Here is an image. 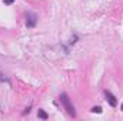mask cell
<instances>
[{
    "mask_svg": "<svg viewBox=\"0 0 123 121\" xmlns=\"http://www.w3.org/2000/svg\"><path fill=\"white\" fill-rule=\"evenodd\" d=\"M60 101H62V105L64 107V110L69 113V116L76 117V110H74L73 104L70 103V98H69V95H67L66 93H62L60 94Z\"/></svg>",
    "mask_w": 123,
    "mask_h": 121,
    "instance_id": "cell-1",
    "label": "cell"
},
{
    "mask_svg": "<svg viewBox=\"0 0 123 121\" xmlns=\"http://www.w3.org/2000/svg\"><path fill=\"white\" fill-rule=\"evenodd\" d=\"M37 23V16L33 13V11H27L26 13V26L29 29H33Z\"/></svg>",
    "mask_w": 123,
    "mask_h": 121,
    "instance_id": "cell-2",
    "label": "cell"
},
{
    "mask_svg": "<svg viewBox=\"0 0 123 121\" xmlns=\"http://www.w3.org/2000/svg\"><path fill=\"white\" fill-rule=\"evenodd\" d=\"M105 95H106V101H107L112 107H116V105H117V100H116V97H115L109 90L105 91Z\"/></svg>",
    "mask_w": 123,
    "mask_h": 121,
    "instance_id": "cell-3",
    "label": "cell"
},
{
    "mask_svg": "<svg viewBox=\"0 0 123 121\" xmlns=\"http://www.w3.org/2000/svg\"><path fill=\"white\" fill-rule=\"evenodd\" d=\"M37 117H39V118H42V120H47V118H49V116H47V114H46L43 110H39V113H37Z\"/></svg>",
    "mask_w": 123,
    "mask_h": 121,
    "instance_id": "cell-4",
    "label": "cell"
},
{
    "mask_svg": "<svg viewBox=\"0 0 123 121\" xmlns=\"http://www.w3.org/2000/svg\"><path fill=\"white\" fill-rule=\"evenodd\" d=\"M92 113H97V114H100V113H102V107H93Z\"/></svg>",
    "mask_w": 123,
    "mask_h": 121,
    "instance_id": "cell-5",
    "label": "cell"
},
{
    "mask_svg": "<svg viewBox=\"0 0 123 121\" xmlns=\"http://www.w3.org/2000/svg\"><path fill=\"white\" fill-rule=\"evenodd\" d=\"M3 1H4V4H7V6H10V4L14 3V0H3Z\"/></svg>",
    "mask_w": 123,
    "mask_h": 121,
    "instance_id": "cell-6",
    "label": "cell"
},
{
    "mask_svg": "<svg viewBox=\"0 0 123 121\" xmlns=\"http://www.w3.org/2000/svg\"><path fill=\"white\" fill-rule=\"evenodd\" d=\"M120 110H122V111H123V103H122V105H120Z\"/></svg>",
    "mask_w": 123,
    "mask_h": 121,
    "instance_id": "cell-7",
    "label": "cell"
}]
</instances>
